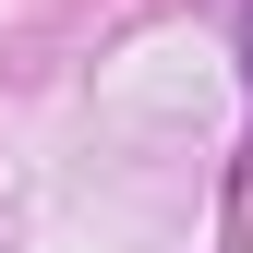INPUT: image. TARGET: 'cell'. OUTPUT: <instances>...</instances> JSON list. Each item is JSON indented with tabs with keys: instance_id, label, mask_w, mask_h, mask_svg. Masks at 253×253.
Segmentation results:
<instances>
[{
	"instance_id": "obj_1",
	"label": "cell",
	"mask_w": 253,
	"mask_h": 253,
	"mask_svg": "<svg viewBox=\"0 0 253 253\" xmlns=\"http://www.w3.org/2000/svg\"><path fill=\"white\" fill-rule=\"evenodd\" d=\"M241 73H253V12H241Z\"/></svg>"
}]
</instances>
